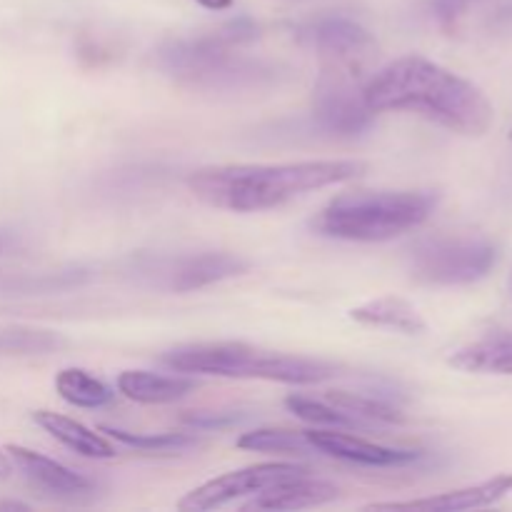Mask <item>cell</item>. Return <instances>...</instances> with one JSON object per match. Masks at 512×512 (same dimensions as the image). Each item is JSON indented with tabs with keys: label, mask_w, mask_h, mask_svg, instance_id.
Returning <instances> with one entry per match:
<instances>
[{
	"label": "cell",
	"mask_w": 512,
	"mask_h": 512,
	"mask_svg": "<svg viewBox=\"0 0 512 512\" xmlns=\"http://www.w3.org/2000/svg\"><path fill=\"white\" fill-rule=\"evenodd\" d=\"M365 103L373 113H413L468 138L490 133L495 123L493 103L478 85L420 55L385 65L365 83Z\"/></svg>",
	"instance_id": "obj_1"
},
{
	"label": "cell",
	"mask_w": 512,
	"mask_h": 512,
	"mask_svg": "<svg viewBox=\"0 0 512 512\" xmlns=\"http://www.w3.org/2000/svg\"><path fill=\"white\" fill-rule=\"evenodd\" d=\"M360 160H305L280 165H213L188 178L190 193L210 208L258 213L278 208L298 195L360 178Z\"/></svg>",
	"instance_id": "obj_2"
},
{
	"label": "cell",
	"mask_w": 512,
	"mask_h": 512,
	"mask_svg": "<svg viewBox=\"0 0 512 512\" xmlns=\"http://www.w3.org/2000/svg\"><path fill=\"white\" fill-rule=\"evenodd\" d=\"M258 38V25L248 18L225 23L203 38L173 40L158 50V68L180 88L210 95H245L278 88L285 78L280 65L238 53L240 45Z\"/></svg>",
	"instance_id": "obj_3"
},
{
	"label": "cell",
	"mask_w": 512,
	"mask_h": 512,
	"mask_svg": "<svg viewBox=\"0 0 512 512\" xmlns=\"http://www.w3.org/2000/svg\"><path fill=\"white\" fill-rule=\"evenodd\" d=\"M165 368L185 375H218L238 380H270L285 385H315L340 375V365L305 355L260 350L248 343H188L168 350L160 358Z\"/></svg>",
	"instance_id": "obj_4"
},
{
	"label": "cell",
	"mask_w": 512,
	"mask_h": 512,
	"mask_svg": "<svg viewBox=\"0 0 512 512\" xmlns=\"http://www.w3.org/2000/svg\"><path fill=\"white\" fill-rule=\"evenodd\" d=\"M435 208L438 195L430 190H355L330 200L313 230L350 243H383L423 225Z\"/></svg>",
	"instance_id": "obj_5"
},
{
	"label": "cell",
	"mask_w": 512,
	"mask_h": 512,
	"mask_svg": "<svg viewBox=\"0 0 512 512\" xmlns=\"http://www.w3.org/2000/svg\"><path fill=\"white\" fill-rule=\"evenodd\" d=\"M498 248L480 235H433L410 250V273L425 285H470L483 280Z\"/></svg>",
	"instance_id": "obj_6"
},
{
	"label": "cell",
	"mask_w": 512,
	"mask_h": 512,
	"mask_svg": "<svg viewBox=\"0 0 512 512\" xmlns=\"http://www.w3.org/2000/svg\"><path fill=\"white\" fill-rule=\"evenodd\" d=\"M363 70L323 63L315 83L313 115L318 125L335 135H360L370 128L375 113L365 103Z\"/></svg>",
	"instance_id": "obj_7"
},
{
	"label": "cell",
	"mask_w": 512,
	"mask_h": 512,
	"mask_svg": "<svg viewBox=\"0 0 512 512\" xmlns=\"http://www.w3.org/2000/svg\"><path fill=\"white\" fill-rule=\"evenodd\" d=\"M303 473H308V470L295 463H260L243 470H233V473H225L220 478H213L208 483L198 485L195 490H190L178 503V510L203 512L223 508V505L233 503V500L245 498V495H258L265 488H270V485L283 483V480Z\"/></svg>",
	"instance_id": "obj_8"
},
{
	"label": "cell",
	"mask_w": 512,
	"mask_h": 512,
	"mask_svg": "<svg viewBox=\"0 0 512 512\" xmlns=\"http://www.w3.org/2000/svg\"><path fill=\"white\" fill-rule=\"evenodd\" d=\"M303 38L318 50L323 63L365 70V65L378 53V43H375L373 35L360 23L340 18V15H330V18H320L305 25Z\"/></svg>",
	"instance_id": "obj_9"
},
{
	"label": "cell",
	"mask_w": 512,
	"mask_h": 512,
	"mask_svg": "<svg viewBox=\"0 0 512 512\" xmlns=\"http://www.w3.org/2000/svg\"><path fill=\"white\" fill-rule=\"evenodd\" d=\"M310 443L318 448V453L333 455V458L348 460V463L365 465V468H400L420 460V450H398L388 445L370 443L358 435L340 433L338 428H315L308 430Z\"/></svg>",
	"instance_id": "obj_10"
},
{
	"label": "cell",
	"mask_w": 512,
	"mask_h": 512,
	"mask_svg": "<svg viewBox=\"0 0 512 512\" xmlns=\"http://www.w3.org/2000/svg\"><path fill=\"white\" fill-rule=\"evenodd\" d=\"M5 453H8L13 468H18L23 478L33 488L43 490V493L58 495V498H80V495L93 490V483L85 475L73 473V470L60 465L58 460L48 458V455L20 448V445H8Z\"/></svg>",
	"instance_id": "obj_11"
},
{
	"label": "cell",
	"mask_w": 512,
	"mask_h": 512,
	"mask_svg": "<svg viewBox=\"0 0 512 512\" xmlns=\"http://www.w3.org/2000/svg\"><path fill=\"white\" fill-rule=\"evenodd\" d=\"M512 493V475H495L485 483L470 485V488L450 490V493L433 495V498L403 500V503H375L368 510H428V512H458L490 508L500 503L505 495Z\"/></svg>",
	"instance_id": "obj_12"
},
{
	"label": "cell",
	"mask_w": 512,
	"mask_h": 512,
	"mask_svg": "<svg viewBox=\"0 0 512 512\" xmlns=\"http://www.w3.org/2000/svg\"><path fill=\"white\" fill-rule=\"evenodd\" d=\"M248 268V260L233 253L190 255V258L178 260L168 270V288L175 293H190V290L208 288L220 280L238 278V275L248 273Z\"/></svg>",
	"instance_id": "obj_13"
},
{
	"label": "cell",
	"mask_w": 512,
	"mask_h": 512,
	"mask_svg": "<svg viewBox=\"0 0 512 512\" xmlns=\"http://www.w3.org/2000/svg\"><path fill=\"white\" fill-rule=\"evenodd\" d=\"M335 498H338V488L333 483L315 480L308 473H303L265 488L243 510H305L333 503Z\"/></svg>",
	"instance_id": "obj_14"
},
{
	"label": "cell",
	"mask_w": 512,
	"mask_h": 512,
	"mask_svg": "<svg viewBox=\"0 0 512 512\" xmlns=\"http://www.w3.org/2000/svg\"><path fill=\"white\" fill-rule=\"evenodd\" d=\"M195 380L190 375H160L148 370H125L118 375V390L128 400L140 405H168L183 400L195 390Z\"/></svg>",
	"instance_id": "obj_15"
},
{
	"label": "cell",
	"mask_w": 512,
	"mask_h": 512,
	"mask_svg": "<svg viewBox=\"0 0 512 512\" xmlns=\"http://www.w3.org/2000/svg\"><path fill=\"white\" fill-rule=\"evenodd\" d=\"M33 420L50 435V438H55L60 445H65V448L73 450V453L83 455V458H115L113 443H110L105 435L85 428L83 423L68 418V415L53 413V410H38V413H33Z\"/></svg>",
	"instance_id": "obj_16"
},
{
	"label": "cell",
	"mask_w": 512,
	"mask_h": 512,
	"mask_svg": "<svg viewBox=\"0 0 512 512\" xmlns=\"http://www.w3.org/2000/svg\"><path fill=\"white\" fill-rule=\"evenodd\" d=\"M350 318L360 325H370V328H390L405 335H423L428 330L423 315L403 298L395 295H385V298L370 300V303L358 305L350 310Z\"/></svg>",
	"instance_id": "obj_17"
},
{
	"label": "cell",
	"mask_w": 512,
	"mask_h": 512,
	"mask_svg": "<svg viewBox=\"0 0 512 512\" xmlns=\"http://www.w3.org/2000/svg\"><path fill=\"white\" fill-rule=\"evenodd\" d=\"M450 365L463 373L512 375V335H490L450 355Z\"/></svg>",
	"instance_id": "obj_18"
},
{
	"label": "cell",
	"mask_w": 512,
	"mask_h": 512,
	"mask_svg": "<svg viewBox=\"0 0 512 512\" xmlns=\"http://www.w3.org/2000/svg\"><path fill=\"white\" fill-rule=\"evenodd\" d=\"M55 390L65 403L75 405V408H103L113 400V390L103 380L80 368L60 370L55 378Z\"/></svg>",
	"instance_id": "obj_19"
},
{
	"label": "cell",
	"mask_w": 512,
	"mask_h": 512,
	"mask_svg": "<svg viewBox=\"0 0 512 512\" xmlns=\"http://www.w3.org/2000/svg\"><path fill=\"white\" fill-rule=\"evenodd\" d=\"M68 340L55 330L30 325H0V355H45L65 348Z\"/></svg>",
	"instance_id": "obj_20"
},
{
	"label": "cell",
	"mask_w": 512,
	"mask_h": 512,
	"mask_svg": "<svg viewBox=\"0 0 512 512\" xmlns=\"http://www.w3.org/2000/svg\"><path fill=\"white\" fill-rule=\"evenodd\" d=\"M238 448L253 450V453H285V455H315L318 448L310 443L308 430L288 428H260L245 433L238 440Z\"/></svg>",
	"instance_id": "obj_21"
},
{
	"label": "cell",
	"mask_w": 512,
	"mask_h": 512,
	"mask_svg": "<svg viewBox=\"0 0 512 512\" xmlns=\"http://www.w3.org/2000/svg\"><path fill=\"white\" fill-rule=\"evenodd\" d=\"M285 408L295 415V418L305 420V423L315 425V428H338V430H358L368 428L360 418L345 413V410L335 408L328 400H313L305 395H288L285 398Z\"/></svg>",
	"instance_id": "obj_22"
},
{
	"label": "cell",
	"mask_w": 512,
	"mask_h": 512,
	"mask_svg": "<svg viewBox=\"0 0 512 512\" xmlns=\"http://www.w3.org/2000/svg\"><path fill=\"white\" fill-rule=\"evenodd\" d=\"M325 400H328V403H333L335 408H340V410H345V413L360 418L365 425L405 423L403 410L395 408V405H390V403H385V400L373 398V395L330 393Z\"/></svg>",
	"instance_id": "obj_23"
},
{
	"label": "cell",
	"mask_w": 512,
	"mask_h": 512,
	"mask_svg": "<svg viewBox=\"0 0 512 512\" xmlns=\"http://www.w3.org/2000/svg\"><path fill=\"white\" fill-rule=\"evenodd\" d=\"M103 433H108L110 438L128 445V448L143 450V453H178V450L193 448V445L198 443L190 433L143 435V433H128V430H118V428H103Z\"/></svg>",
	"instance_id": "obj_24"
},
{
	"label": "cell",
	"mask_w": 512,
	"mask_h": 512,
	"mask_svg": "<svg viewBox=\"0 0 512 512\" xmlns=\"http://www.w3.org/2000/svg\"><path fill=\"white\" fill-rule=\"evenodd\" d=\"M468 8L470 0H428V10L443 25H453Z\"/></svg>",
	"instance_id": "obj_25"
},
{
	"label": "cell",
	"mask_w": 512,
	"mask_h": 512,
	"mask_svg": "<svg viewBox=\"0 0 512 512\" xmlns=\"http://www.w3.org/2000/svg\"><path fill=\"white\" fill-rule=\"evenodd\" d=\"M188 420L190 425H193V428H198V430H218V428H225V425H230V423H235V420H238V415H233V413H205V415H190V418H185Z\"/></svg>",
	"instance_id": "obj_26"
},
{
	"label": "cell",
	"mask_w": 512,
	"mask_h": 512,
	"mask_svg": "<svg viewBox=\"0 0 512 512\" xmlns=\"http://www.w3.org/2000/svg\"><path fill=\"white\" fill-rule=\"evenodd\" d=\"M195 3H200L208 10H228L233 5V0H195Z\"/></svg>",
	"instance_id": "obj_27"
},
{
	"label": "cell",
	"mask_w": 512,
	"mask_h": 512,
	"mask_svg": "<svg viewBox=\"0 0 512 512\" xmlns=\"http://www.w3.org/2000/svg\"><path fill=\"white\" fill-rule=\"evenodd\" d=\"M10 473H13V463H10L8 453H5V450L0 448V478H8Z\"/></svg>",
	"instance_id": "obj_28"
},
{
	"label": "cell",
	"mask_w": 512,
	"mask_h": 512,
	"mask_svg": "<svg viewBox=\"0 0 512 512\" xmlns=\"http://www.w3.org/2000/svg\"><path fill=\"white\" fill-rule=\"evenodd\" d=\"M0 510H28V505L18 500H0Z\"/></svg>",
	"instance_id": "obj_29"
},
{
	"label": "cell",
	"mask_w": 512,
	"mask_h": 512,
	"mask_svg": "<svg viewBox=\"0 0 512 512\" xmlns=\"http://www.w3.org/2000/svg\"><path fill=\"white\" fill-rule=\"evenodd\" d=\"M3 250H5V238H3V235H0V253H3Z\"/></svg>",
	"instance_id": "obj_30"
},
{
	"label": "cell",
	"mask_w": 512,
	"mask_h": 512,
	"mask_svg": "<svg viewBox=\"0 0 512 512\" xmlns=\"http://www.w3.org/2000/svg\"><path fill=\"white\" fill-rule=\"evenodd\" d=\"M473 3H478V0H470V5H473Z\"/></svg>",
	"instance_id": "obj_31"
},
{
	"label": "cell",
	"mask_w": 512,
	"mask_h": 512,
	"mask_svg": "<svg viewBox=\"0 0 512 512\" xmlns=\"http://www.w3.org/2000/svg\"><path fill=\"white\" fill-rule=\"evenodd\" d=\"M510 140H512V130H510Z\"/></svg>",
	"instance_id": "obj_32"
}]
</instances>
